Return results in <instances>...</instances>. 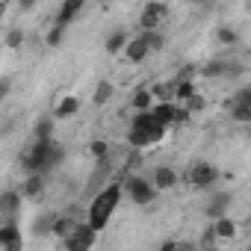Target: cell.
Here are the masks:
<instances>
[{
    "label": "cell",
    "mask_w": 251,
    "mask_h": 251,
    "mask_svg": "<svg viewBox=\"0 0 251 251\" xmlns=\"http://www.w3.org/2000/svg\"><path fill=\"white\" fill-rule=\"evenodd\" d=\"M53 222H56V213H53V210H48V213H39V219L33 222V233H36V236H50V230H53Z\"/></svg>",
    "instance_id": "17"
},
{
    "label": "cell",
    "mask_w": 251,
    "mask_h": 251,
    "mask_svg": "<svg viewBox=\"0 0 251 251\" xmlns=\"http://www.w3.org/2000/svg\"><path fill=\"white\" fill-rule=\"evenodd\" d=\"M6 12H9V3H6V0H0V21H3Z\"/></svg>",
    "instance_id": "38"
},
{
    "label": "cell",
    "mask_w": 251,
    "mask_h": 251,
    "mask_svg": "<svg viewBox=\"0 0 251 251\" xmlns=\"http://www.w3.org/2000/svg\"><path fill=\"white\" fill-rule=\"evenodd\" d=\"M127 42H130V36L124 33V30H115V33H109V39H106V53H109V56L121 53L124 48H127Z\"/></svg>",
    "instance_id": "19"
},
{
    "label": "cell",
    "mask_w": 251,
    "mask_h": 251,
    "mask_svg": "<svg viewBox=\"0 0 251 251\" xmlns=\"http://www.w3.org/2000/svg\"><path fill=\"white\" fill-rule=\"evenodd\" d=\"M177 183V172L175 169H169V166H157L154 169V177H151V186L160 192V189H172Z\"/></svg>",
    "instance_id": "12"
},
{
    "label": "cell",
    "mask_w": 251,
    "mask_h": 251,
    "mask_svg": "<svg viewBox=\"0 0 251 251\" xmlns=\"http://www.w3.org/2000/svg\"><path fill=\"white\" fill-rule=\"evenodd\" d=\"M204 106H207V100H204V98H201V95H192V98H189V100H186V106H183V109H186V112H189V115H192V112H201V109H204Z\"/></svg>",
    "instance_id": "32"
},
{
    "label": "cell",
    "mask_w": 251,
    "mask_h": 251,
    "mask_svg": "<svg viewBox=\"0 0 251 251\" xmlns=\"http://www.w3.org/2000/svg\"><path fill=\"white\" fill-rule=\"evenodd\" d=\"M213 242H216V233H213V227H207V230H204V236H201V245H207V248H210Z\"/></svg>",
    "instance_id": "34"
},
{
    "label": "cell",
    "mask_w": 251,
    "mask_h": 251,
    "mask_svg": "<svg viewBox=\"0 0 251 251\" xmlns=\"http://www.w3.org/2000/svg\"><path fill=\"white\" fill-rule=\"evenodd\" d=\"M21 45H24V30H21V27H9V30H6V48L18 50Z\"/></svg>",
    "instance_id": "28"
},
{
    "label": "cell",
    "mask_w": 251,
    "mask_h": 251,
    "mask_svg": "<svg viewBox=\"0 0 251 251\" xmlns=\"http://www.w3.org/2000/svg\"><path fill=\"white\" fill-rule=\"evenodd\" d=\"M245 251H251V248H245Z\"/></svg>",
    "instance_id": "40"
},
{
    "label": "cell",
    "mask_w": 251,
    "mask_h": 251,
    "mask_svg": "<svg viewBox=\"0 0 251 251\" xmlns=\"http://www.w3.org/2000/svg\"><path fill=\"white\" fill-rule=\"evenodd\" d=\"M151 106H154L151 92H148V89H136V92H133V109H136V112H148Z\"/></svg>",
    "instance_id": "22"
},
{
    "label": "cell",
    "mask_w": 251,
    "mask_h": 251,
    "mask_svg": "<svg viewBox=\"0 0 251 251\" xmlns=\"http://www.w3.org/2000/svg\"><path fill=\"white\" fill-rule=\"evenodd\" d=\"M3 251H21V242H15V245H9V248H3Z\"/></svg>",
    "instance_id": "39"
},
{
    "label": "cell",
    "mask_w": 251,
    "mask_h": 251,
    "mask_svg": "<svg viewBox=\"0 0 251 251\" xmlns=\"http://www.w3.org/2000/svg\"><path fill=\"white\" fill-rule=\"evenodd\" d=\"M121 195H127L136 207H148V204L157 201L160 192L151 186V180H145V177H139V175H130L127 180L121 183Z\"/></svg>",
    "instance_id": "3"
},
{
    "label": "cell",
    "mask_w": 251,
    "mask_h": 251,
    "mask_svg": "<svg viewBox=\"0 0 251 251\" xmlns=\"http://www.w3.org/2000/svg\"><path fill=\"white\" fill-rule=\"evenodd\" d=\"M166 15H169V3H163V0H148V3L142 6V12H139L142 33L157 30V24H163V18H166Z\"/></svg>",
    "instance_id": "5"
},
{
    "label": "cell",
    "mask_w": 251,
    "mask_h": 251,
    "mask_svg": "<svg viewBox=\"0 0 251 251\" xmlns=\"http://www.w3.org/2000/svg\"><path fill=\"white\" fill-rule=\"evenodd\" d=\"M225 62H227V59H216V62H207V65L201 68V77H207V80H213V77H225Z\"/></svg>",
    "instance_id": "25"
},
{
    "label": "cell",
    "mask_w": 251,
    "mask_h": 251,
    "mask_svg": "<svg viewBox=\"0 0 251 251\" xmlns=\"http://www.w3.org/2000/svg\"><path fill=\"white\" fill-rule=\"evenodd\" d=\"M166 136V127L151 118V112H136L133 115V124H130V133H127V142L133 148H148V145H157L163 142Z\"/></svg>",
    "instance_id": "2"
},
{
    "label": "cell",
    "mask_w": 251,
    "mask_h": 251,
    "mask_svg": "<svg viewBox=\"0 0 251 251\" xmlns=\"http://www.w3.org/2000/svg\"><path fill=\"white\" fill-rule=\"evenodd\" d=\"M33 6H36V3H33V0H21V3H18V9H21V12H30Z\"/></svg>",
    "instance_id": "36"
},
{
    "label": "cell",
    "mask_w": 251,
    "mask_h": 251,
    "mask_svg": "<svg viewBox=\"0 0 251 251\" xmlns=\"http://www.w3.org/2000/svg\"><path fill=\"white\" fill-rule=\"evenodd\" d=\"M121 183H106L95 198H92V204H89V213H86V225L95 230V233H100L106 225H109V219H112V213L118 210V204H121Z\"/></svg>",
    "instance_id": "1"
},
{
    "label": "cell",
    "mask_w": 251,
    "mask_h": 251,
    "mask_svg": "<svg viewBox=\"0 0 251 251\" xmlns=\"http://www.w3.org/2000/svg\"><path fill=\"white\" fill-rule=\"evenodd\" d=\"M175 121H177V124H183V121H189V112H186L183 106H177V112H175Z\"/></svg>",
    "instance_id": "35"
},
{
    "label": "cell",
    "mask_w": 251,
    "mask_h": 251,
    "mask_svg": "<svg viewBox=\"0 0 251 251\" xmlns=\"http://www.w3.org/2000/svg\"><path fill=\"white\" fill-rule=\"evenodd\" d=\"M160 251H177V242H163Z\"/></svg>",
    "instance_id": "37"
},
{
    "label": "cell",
    "mask_w": 251,
    "mask_h": 251,
    "mask_svg": "<svg viewBox=\"0 0 251 251\" xmlns=\"http://www.w3.org/2000/svg\"><path fill=\"white\" fill-rule=\"evenodd\" d=\"M216 39L230 48V45H236V30H233V27H219V30H216Z\"/></svg>",
    "instance_id": "29"
},
{
    "label": "cell",
    "mask_w": 251,
    "mask_h": 251,
    "mask_svg": "<svg viewBox=\"0 0 251 251\" xmlns=\"http://www.w3.org/2000/svg\"><path fill=\"white\" fill-rule=\"evenodd\" d=\"M65 33H68V27H50L48 30V36H45V42H48V48H59L62 45V39H65Z\"/></svg>",
    "instance_id": "26"
},
{
    "label": "cell",
    "mask_w": 251,
    "mask_h": 251,
    "mask_svg": "<svg viewBox=\"0 0 251 251\" xmlns=\"http://www.w3.org/2000/svg\"><path fill=\"white\" fill-rule=\"evenodd\" d=\"M21 242V230H18V222H6V225H0V248H9Z\"/></svg>",
    "instance_id": "16"
},
{
    "label": "cell",
    "mask_w": 251,
    "mask_h": 251,
    "mask_svg": "<svg viewBox=\"0 0 251 251\" xmlns=\"http://www.w3.org/2000/svg\"><path fill=\"white\" fill-rule=\"evenodd\" d=\"M210 227H213L216 239H233V236H236V222H233L230 216H222V219H216Z\"/></svg>",
    "instance_id": "15"
},
{
    "label": "cell",
    "mask_w": 251,
    "mask_h": 251,
    "mask_svg": "<svg viewBox=\"0 0 251 251\" xmlns=\"http://www.w3.org/2000/svg\"><path fill=\"white\" fill-rule=\"evenodd\" d=\"M139 39L145 42V48H148V53H154V50H163V45H166V39H163V33H157V30H151V33H142Z\"/></svg>",
    "instance_id": "24"
},
{
    "label": "cell",
    "mask_w": 251,
    "mask_h": 251,
    "mask_svg": "<svg viewBox=\"0 0 251 251\" xmlns=\"http://www.w3.org/2000/svg\"><path fill=\"white\" fill-rule=\"evenodd\" d=\"M115 95V89H112V83L109 80H100L98 86H95V95H92V103L95 106H103V103H109V98Z\"/></svg>",
    "instance_id": "20"
},
{
    "label": "cell",
    "mask_w": 251,
    "mask_h": 251,
    "mask_svg": "<svg viewBox=\"0 0 251 251\" xmlns=\"http://www.w3.org/2000/svg\"><path fill=\"white\" fill-rule=\"evenodd\" d=\"M21 198H30V201H39L45 195V177L42 175H27V180L21 183Z\"/></svg>",
    "instance_id": "11"
},
{
    "label": "cell",
    "mask_w": 251,
    "mask_h": 251,
    "mask_svg": "<svg viewBox=\"0 0 251 251\" xmlns=\"http://www.w3.org/2000/svg\"><path fill=\"white\" fill-rule=\"evenodd\" d=\"M230 204H233V192H216L213 198H210V204L204 207V216L207 219H222V216H227V210H230Z\"/></svg>",
    "instance_id": "8"
},
{
    "label": "cell",
    "mask_w": 251,
    "mask_h": 251,
    "mask_svg": "<svg viewBox=\"0 0 251 251\" xmlns=\"http://www.w3.org/2000/svg\"><path fill=\"white\" fill-rule=\"evenodd\" d=\"M33 133L36 139H53V115H45L33 124Z\"/></svg>",
    "instance_id": "21"
},
{
    "label": "cell",
    "mask_w": 251,
    "mask_h": 251,
    "mask_svg": "<svg viewBox=\"0 0 251 251\" xmlns=\"http://www.w3.org/2000/svg\"><path fill=\"white\" fill-rule=\"evenodd\" d=\"M186 180H189L192 186H198V189H207V186H213V183L219 180V169H216L213 163H204V160H201V163H192Z\"/></svg>",
    "instance_id": "6"
},
{
    "label": "cell",
    "mask_w": 251,
    "mask_h": 251,
    "mask_svg": "<svg viewBox=\"0 0 251 251\" xmlns=\"http://www.w3.org/2000/svg\"><path fill=\"white\" fill-rule=\"evenodd\" d=\"M80 12H83V0H65V3L59 6V12H56V21L53 24L56 27H68Z\"/></svg>",
    "instance_id": "10"
},
{
    "label": "cell",
    "mask_w": 251,
    "mask_h": 251,
    "mask_svg": "<svg viewBox=\"0 0 251 251\" xmlns=\"http://www.w3.org/2000/svg\"><path fill=\"white\" fill-rule=\"evenodd\" d=\"M12 92V77H0V103H3Z\"/></svg>",
    "instance_id": "33"
},
{
    "label": "cell",
    "mask_w": 251,
    "mask_h": 251,
    "mask_svg": "<svg viewBox=\"0 0 251 251\" xmlns=\"http://www.w3.org/2000/svg\"><path fill=\"white\" fill-rule=\"evenodd\" d=\"M148 112H151V118L160 124V127H169V124L175 121L177 103H175V100H154V106H151Z\"/></svg>",
    "instance_id": "9"
},
{
    "label": "cell",
    "mask_w": 251,
    "mask_h": 251,
    "mask_svg": "<svg viewBox=\"0 0 251 251\" xmlns=\"http://www.w3.org/2000/svg\"><path fill=\"white\" fill-rule=\"evenodd\" d=\"M62 160H65V148H62V145H53L50 154H48V163H45V177H48L56 166H62Z\"/></svg>",
    "instance_id": "23"
},
{
    "label": "cell",
    "mask_w": 251,
    "mask_h": 251,
    "mask_svg": "<svg viewBox=\"0 0 251 251\" xmlns=\"http://www.w3.org/2000/svg\"><path fill=\"white\" fill-rule=\"evenodd\" d=\"M21 192L18 189H3L0 192V219H6V222H15L18 210H21Z\"/></svg>",
    "instance_id": "7"
},
{
    "label": "cell",
    "mask_w": 251,
    "mask_h": 251,
    "mask_svg": "<svg viewBox=\"0 0 251 251\" xmlns=\"http://www.w3.org/2000/svg\"><path fill=\"white\" fill-rule=\"evenodd\" d=\"M62 242H65V251H92L95 242H98V233H95L86 222H80V225L74 227V233L65 236Z\"/></svg>",
    "instance_id": "4"
},
{
    "label": "cell",
    "mask_w": 251,
    "mask_h": 251,
    "mask_svg": "<svg viewBox=\"0 0 251 251\" xmlns=\"http://www.w3.org/2000/svg\"><path fill=\"white\" fill-rule=\"evenodd\" d=\"M192 95H198V92H195V83H192L189 77H177V83L172 86V98H177V100H189Z\"/></svg>",
    "instance_id": "18"
},
{
    "label": "cell",
    "mask_w": 251,
    "mask_h": 251,
    "mask_svg": "<svg viewBox=\"0 0 251 251\" xmlns=\"http://www.w3.org/2000/svg\"><path fill=\"white\" fill-rule=\"evenodd\" d=\"M230 106H251V89H248V86H242V89L233 95Z\"/></svg>",
    "instance_id": "31"
},
{
    "label": "cell",
    "mask_w": 251,
    "mask_h": 251,
    "mask_svg": "<svg viewBox=\"0 0 251 251\" xmlns=\"http://www.w3.org/2000/svg\"><path fill=\"white\" fill-rule=\"evenodd\" d=\"M80 112V100L74 98V95H65L59 103H56V109H53V121L56 118H71V115H77Z\"/></svg>",
    "instance_id": "14"
},
{
    "label": "cell",
    "mask_w": 251,
    "mask_h": 251,
    "mask_svg": "<svg viewBox=\"0 0 251 251\" xmlns=\"http://www.w3.org/2000/svg\"><path fill=\"white\" fill-rule=\"evenodd\" d=\"M121 53H124V59L133 62V65H142V62L148 59V48H145V42H142L139 36H136V39H130V42H127V48H124Z\"/></svg>",
    "instance_id": "13"
},
{
    "label": "cell",
    "mask_w": 251,
    "mask_h": 251,
    "mask_svg": "<svg viewBox=\"0 0 251 251\" xmlns=\"http://www.w3.org/2000/svg\"><path fill=\"white\" fill-rule=\"evenodd\" d=\"M230 118L236 124H248L251 121V106H230Z\"/></svg>",
    "instance_id": "30"
},
{
    "label": "cell",
    "mask_w": 251,
    "mask_h": 251,
    "mask_svg": "<svg viewBox=\"0 0 251 251\" xmlns=\"http://www.w3.org/2000/svg\"><path fill=\"white\" fill-rule=\"evenodd\" d=\"M89 151H92V157H95L98 163H103V160L109 157V142H103V139H92Z\"/></svg>",
    "instance_id": "27"
}]
</instances>
